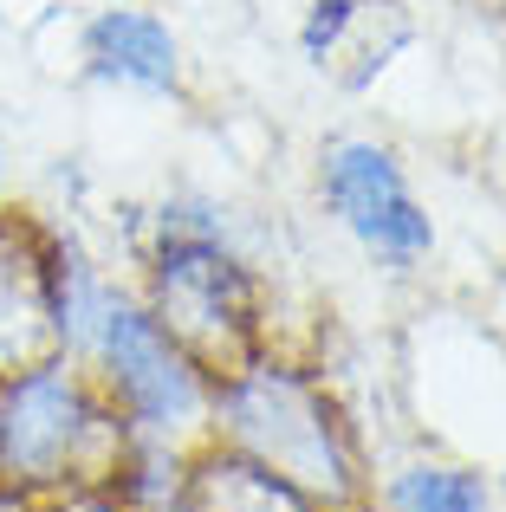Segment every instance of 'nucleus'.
Instances as JSON below:
<instances>
[{
    "label": "nucleus",
    "instance_id": "obj_8",
    "mask_svg": "<svg viewBox=\"0 0 506 512\" xmlns=\"http://www.w3.org/2000/svg\"><path fill=\"white\" fill-rule=\"evenodd\" d=\"M156 512H318L305 493H292L279 474H266L260 461L221 448V441H202L182 461V487L169 506Z\"/></svg>",
    "mask_w": 506,
    "mask_h": 512
},
{
    "label": "nucleus",
    "instance_id": "obj_1",
    "mask_svg": "<svg viewBox=\"0 0 506 512\" xmlns=\"http://www.w3.org/2000/svg\"><path fill=\"white\" fill-rule=\"evenodd\" d=\"M137 299L208 376L266 344V286L208 195H169L137 227Z\"/></svg>",
    "mask_w": 506,
    "mask_h": 512
},
{
    "label": "nucleus",
    "instance_id": "obj_6",
    "mask_svg": "<svg viewBox=\"0 0 506 512\" xmlns=\"http://www.w3.org/2000/svg\"><path fill=\"white\" fill-rule=\"evenodd\" d=\"M52 260H59V227H46L33 208H0V376L59 350Z\"/></svg>",
    "mask_w": 506,
    "mask_h": 512
},
{
    "label": "nucleus",
    "instance_id": "obj_7",
    "mask_svg": "<svg viewBox=\"0 0 506 512\" xmlns=\"http://www.w3.org/2000/svg\"><path fill=\"white\" fill-rule=\"evenodd\" d=\"M78 65L111 91L182 98V39L150 7H98L78 26Z\"/></svg>",
    "mask_w": 506,
    "mask_h": 512
},
{
    "label": "nucleus",
    "instance_id": "obj_9",
    "mask_svg": "<svg viewBox=\"0 0 506 512\" xmlns=\"http://www.w3.org/2000/svg\"><path fill=\"white\" fill-rule=\"evenodd\" d=\"M390 512H494V487L481 467L461 461H409L383 480Z\"/></svg>",
    "mask_w": 506,
    "mask_h": 512
},
{
    "label": "nucleus",
    "instance_id": "obj_3",
    "mask_svg": "<svg viewBox=\"0 0 506 512\" xmlns=\"http://www.w3.org/2000/svg\"><path fill=\"white\" fill-rule=\"evenodd\" d=\"M130 454V428L98 389L91 363L52 357L0 376V493L7 500H65L111 487Z\"/></svg>",
    "mask_w": 506,
    "mask_h": 512
},
{
    "label": "nucleus",
    "instance_id": "obj_10",
    "mask_svg": "<svg viewBox=\"0 0 506 512\" xmlns=\"http://www.w3.org/2000/svg\"><path fill=\"white\" fill-rule=\"evenodd\" d=\"M0 188H7V130H0Z\"/></svg>",
    "mask_w": 506,
    "mask_h": 512
},
{
    "label": "nucleus",
    "instance_id": "obj_2",
    "mask_svg": "<svg viewBox=\"0 0 506 512\" xmlns=\"http://www.w3.org/2000/svg\"><path fill=\"white\" fill-rule=\"evenodd\" d=\"M208 441L260 461L318 512H344L364 500V461L344 409L331 402L325 376L279 350H253L208 389Z\"/></svg>",
    "mask_w": 506,
    "mask_h": 512
},
{
    "label": "nucleus",
    "instance_id": "obj_4",
    "mask_svg": "<svg viewBox=\"0 0 506 512\" xmlns=\"http://www.w3.org/2000/svg\"><path fill=\"white\" fill-rule=\"evenodd\" d=\"M85 363L98 376V389L111 396V409L124 415L130 441H156V448H202L208 441V389H215V376L156 325V312L137 292L124 286L111 292Z\"/></svg>",
    "mask_w": 506,
    "mask_h": 512
},
{
    "label": "nucleus",
    "instance_id": "obj_11",
    "mask_svg": "<svg viewBox=\"0 0 506 512\" xmlns=\"http://www.w3.org/2000/svg\"><path fill=\"white\" fill-rule=\"evenodd\" d=\"M91 7H143V0H91Z\"/></svg>",
    "mask_w": 506,
    "mask_h": 512
},
{
    "label": "nucleus",
    "instance_id": "obj_5",
    "mask_svg": "<svg viewBox=\"0 0 506 512\" xmlns=\"http://www.w3.org/2000/svg\"><path fill=\"white\" fill-rule=\"evenodd\" d=\"M318 201L325 214L357 240L370 266L416 273L435 253V214L409 188L403 156L377 137H331L318 150Z\"/></svg>",
    "mask_w": 506,
    "mask_h": 512
}]
</instances>
